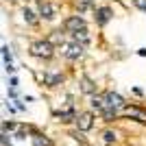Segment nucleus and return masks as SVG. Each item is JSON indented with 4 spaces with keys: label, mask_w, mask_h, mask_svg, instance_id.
<instances>
[{
    "label": "nucleus",
    "mask_w": 146,
    "mask_h": 146,
    "mask_svg": "<svg viewBox=\"0 0 146 146\" xmlns=\"http://www.w3.org/2000/svg\"><path fill=\"white\" fill-rule=\"evenodd\" d=\"M70 39L83 44V46H90V44H92V33H90V29L85 26V29H81V31H76V33H72V35H70Z\"/></svg>",
    "instance_id": "nucleus-9"
},
{
    "label": "nucleus",
    "mask_w": 146,
    "mask_h": 146,
    "mask_svg": "<svg viewBox=\"0 0 146 146\" xmlns=\"http://www.w3.org/2000/svg\"><path fill=\"white\" fill-rule=\"evenodd\" d=\"M92 13H94V22H96V26H100V29H103V26H107L111 20H113V9H111L109 5L96 7Z\"/></svg>",
    "instance_id": "nucleus-6"
},
{
    "label": "nucleus",
    "mask_w": 146,
    "mask_h": 146,
    "mask_svg": "<svg viewBox=\"0 0 146 146\" xmlns=\"http://www.w3.org/2000/svg\"><path fill=\"white\" fill-rule=\"evenodd\" d=\"M55 52H57V46L50 42L48 37H46V39H33V42L29 44V55L33 57V59L50 61L55 57Z\"/></svg>",
    "instance_id": "nucleus-1"
},
{
    "label": "nucleus",
    "mask_w": 146,
    "mask_h": 146,
    "mask_svg": "<svg viewBox=\"0 0 146 146\" xmlns=\"http://www.w3.org/2000/svg\"><path fill=\"white\" fill-rule=\"evenodd\" d=\"M13 2H20V0H13Z\"/></svg>",
    "instance_id": "nucleus-19"
},
{
    "label": "nucleus",
    "mask_w": 146,
    "mask_h": 146,
    "mask_svg": "<svg viewBox=\"0 0 146 146\" xmlns=\"http://www.w3.org/2000/svg\"><path fill=\"white\" fill-rule=\"evenodd\" d=\"M94 11V9H96V2H94V0H79V2H76V13H81V15H83V13L85 11Z\"/></svg>",
    "instance_id": "nucleus-14"
},
{
    "label": "nucleus",
    "mask_w": 146,
    "mask_h": 146,
    "mask_svg": "<svg viewBox=\"0 0 146 146\" xmlns=\"http://www.w3.org/2000/svg\"><path fill=\"white\" fill-rule=\"evenodd\" d=\"M74 124H76V129H79V131H90V129L94 127V116H92L90 111L79 113V116H76V120H74Z\"/></svg>",
    "instance_id": "nucleus-8"
},
{
    "label": "nucleus",
    "mask_w": 146,
    "mask_h": 146,
    "mask_svg": "<svg viewBox=\"0 0 146 146\" xmlns=\"http://www.w3.org/2000/svg\"><path fill=\"white\" fill-rule=\"evenodd\" d=\"M33 144L35 146H50L52 142L46 137V135H42V133H35V137H33Z\"/></svg>",
    "instance_id": "nucleus-15"
},
{
    "label": "nucleus",
    "mask_w": 146,
    "mask_h": 146,
    "mask_svg": "<svg viewBox=\"0 0 146 146\" xmlns=\"http://www.w3.org/2000/svg\"><path fill=\"white\" fill-rule=\"evenodd\" d=\"M137 55H140V57H146V48H140V50H137Z\"/></svg>",
    "instance_id": "nucleus-18"
},
{
    "label": "nucleus",
    "mask_w": 146,
    "mask_h": 146,
    "mask_svg": "<svg viewBox=\"0 0 146 146\" xmlns=\"http://www.w3.org/2000/svg\"><path fill=\"white\" fill-rule=\"evenodd\" d=\"M63 72H57V70H46L44 72V85H48V87H57L63 83Z\"/></svg>",
    "instance_id": "nucleus-7"
},
{
    "label": "nucleus",
    "mask_w": 146,
    "mask_h": 146,
    "mask_svg": "<svg viewBox=\"0 0 146 146\" xmlns=\"http://www.w3.org/2000/svg\"><path fill=\"white\" fill-rule=\"evenodd\" d=\"M85 48L87 46H83V44L74 42V39H68L66 44H61L59 48H57V52H59L66 61H79V59L85 57Z\"/></svg>",
    "instance_id": "nucleus-2"
},
{
    "label": "nucleus",
    "mask_w": 146,
    "mask_h": 146,
    "mask_svg": "<svg viewBox=\"0 0 146 146\" xmlns=\"http://www.w3.org/2000/svg\"><path fill=\"white\" fill-rule=\"evenodd\" d=\"M103 105H105V109H109V111H122V109H127V100L118 94V92H103ZM103 109V111H105ZM100 111V113H103Z\"/></svg>",
    "instance_id": "nucleus-3"
},
{
    "label": "nucleus",
    "mask_w": 146,
    "mask_h": 146,
    "mask_svg": "<svg viewBox=\"0 0 146 146\" xmlns=\"http://www.w3.org/2000/svg\"><path fill=\"white\" fill-rule=\"evenodd\" d=\"M124 116H129V118H133V120L142 122V124H146V111H144V109H140V107H129V105H127V109H124Z\"/></svg>",
    "instance_id": "nucleus-11"
},
{
    "label": "nucleus",
    "mask_w": 146,
    "mask_h": 146,
    "mask_svg": "<svg viewBox=\"0 0 146 146\" xmlns=\"http://www.w3.org/2000/svg\"><path fill=\"white\" fill-rule=\"evenodd\" d=\"M103 140L107 142V144H113V142H118V133L109 129V131H105V133H103Z\"/></svg>",
    "instance_id": "nucleus-16"
},
{
    "label": "nucleus",
    "mask_w": 146,
    "mask_h": 146,
    "mask_svg": "<svg viewBox=\"0 0 146 146\" xmlns=\"http://www.w3.org/2000/svg\"><path fill=\"white\" fill-rule=\"evenodd\" d=\"M81 90L85 92V94H90V96L96 94V85H94V81L87 79V76H81Z\"/></svg>",
    "instance_id": "nucleus-13"
},
{
    "label": "nucleus",
    "mask_w": 146,
    "mask_h": 146,
    "mask_svg": "<svg viewBox=\"0 0 146 146\" xmlns=\"http://www.w3.org/2000/svg\"><path fill=\"white\" fill-rule=\"evenodd\" d=\"M22 15H24V22H26L29 26H37L39 22H42L39 13L33 11V9H29V7H22Z\"/></svg>",
    "instance_id": "nucleus-10"
},
{
    "label": "nucleus",
    "mask_w": 146,
    "mask_h": 146,
    "mask_svg": "<svg viewBox=\"0 0 146 146\" xmlns=\"http://www.w3.org/2000/svg\"><path fill=\"white\" fill-rule=\"evenodd\" d=\"M85 26H87V22H85V18H83L81 13L68 15V18L61 22V29L66 31L68 35H72V33H76V31H81V29H85Z\"/></svg>",
    "instance_id": "nucleus-4"
},
{
    "label": "nucleus",
    "mask_w": 146,
    "mask_h": 146,
    "mask_svg": "<svg viewBox=\"0 0 146 146\" xmlns=\"http://www.w3.org/2000/svg\"><path fill=\"white\" fill-rule=\"evenodd\" d=\"M35 9H37V13H39L42 22H52V20L57 18V9L52 7L50 0H35Z\"/></svg>",
    "instance_id": "nucleus-5"
},
{
    "label": "nucleus",
    "mask_w": 146,
    "mask_h": 146,
    "mask_svg": "<svg viewBox=\"0 0 146 146\" xmlns=\"http://www.w3.org/2000/svg\"><path fill=\"white\" fill-rule=\"evenodd\" d=\"M131 2H133L135 9H140V11H144V13H146V0H131Z\"/></svg>",
    "instance_id": "nucleus-17"
},
{
    "label": "nucleus",
    "mask_w": 146,
    "mask_h": 146,
    "mask_svg": "<svg viewBox=\"0 0 146 146\" xmlns=\"http://www.w3.org/2000/svg\"><path fill=\"white\" fill-rule=\"evenodd\" d=\"M63 33H66L63 29H57V31H52V33L48 35V39H50L52 44H55L57 48H59L61 44H66V35H63Z\"/></svg>",
    "instance_id": "nucleus-12"
}]
</instances>
